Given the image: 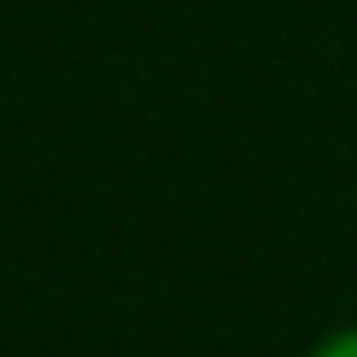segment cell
<instances>
[{
	"label": "cell",
	"instance_id": "obj_1",
	"mask_svg": "<svg viewBox=\"0 0 357 357\" xmlns=\"http://www.w3.org/2000/svg\"><path fill=\"white\" fill-rule=\"evenodd\" d=\"M310 357H357V328H340V333H328V340H321Z\"/></svg>",
	"mask_w": 357,
	"mask_h": 357
}]
</instances>
